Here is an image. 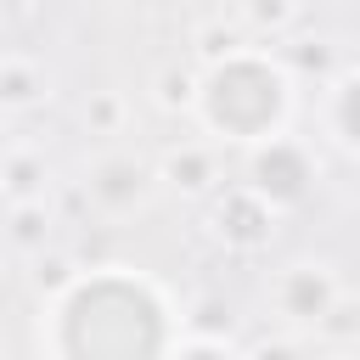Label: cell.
I'll return each mask as SVG.
<instances>
[{"label": "cell", "mask_w": 360, "mask_h": 360, "mask_svg": "<svg viewBox=\"0 0 360 360\" xmlns=\"http://www.w3.org/2000/svg\"><path fill=\"white\" fill-rule=\"evenodd\" d=\"M180 343V309L174 298L129 270H79L56 298H45L39 315V354L45 360H169Z\"/></svg>", "instance_id": "1"}, {"label": "cell", "mask_w": 360, "mask_h": 360, "mask_svg": "<svg viewBox=\"0 0 360 360\" xmlns=\"http://www.w3.org/2000/svg\"><path fill=\"white\" fill-rule=\"evenodd\" d=\"M191 112L225 146L270 141L292 118V68L281 56H270L264 45H236V51L202 62Z\"/></svg>", "instance_id": "2"}, {"label": "cell", "mask_w": 360, "mask_h": 360, "mask_svg": "<svg viewBox=\"0 0 360 360\" xmlns=\"http://www.w3.org/2000/svg\"><path fill=\"white\" fill-rule=\"evenodd\" d=\"M242 186H253L276 214H281V208H298V202L309 197V186H315V158H309L304 141H292V135L281 129V135L248 146V180H242Z\"/></svg>", "instance_id": "3"}, {"label": "cell", "mask_w": 360, "mask_h": 360, "mask_svg": "<svg viewBox=\"0 0 360 360\" xmlns=\"http://www.w3.org/2000/svg\"><path fill=\"white\" fill-rule=\"evenodd\" d=\"M276 219H281V214H276L253 186H225V191L214 197V236H219L231 253H259V248H270Z\"/></svg>", "instance_id": "4"}, {"label": "cell", "mask_w": 360, "mask_h": 360, "mask_svg": "<svg viewBox=\"0 0 360 360\" xmlns=\"http://www.w3.org/2000/svg\"><path fill=\"white\" fill-rule=\"evenodd\" d=\"M146 191H152V169H146L141 158H129V152H107V158H96L90 174H84V197H90L101 214H112V219L129 214V208H141Z\"/></svg>", "instance_id": "5"}, {"label": "cell", "mask_w": 360, "mask_h": 360, "mask_svg": "<svg viewBox=\"0 0 360 360\" xmlns=\"http://www.w3.org/2000/svg\"><path fill=\"white\" fill-rule=\"evenodd\" d=\"M338 292H343V287H338V276H332L326 264H287V270L270 281V304H276V315H287L292 326H315V321L332 309Z\"/></svg>", "instance_id": "6"}, {"label": "cell", "mask_w": 360, "mask_h": 360, "mask_svg": "<svg viewBox=\"0 0 360 360\" xmlns=\"http://www.w3.org/2000/svg\"><path fill=\"white\" fill-rule=\"evenodd\" d=\"M354 101H360V73H354V68H338V79L326 84V101H321V118H326V135H332L338 152H354V146H360Z\"/></svg>", "instance_id": "7"}, {"label": "cell", "mask_w": 360, "mask_h": 360, "mask_svg": "<svg viewBox=\"0 0 360 360\" xmlns=\"http://www.w3.org/2000/svg\"><path fill=\"white\" fill-rule=\"evenodd\" d=\"M152 180H169V186H180V191H208V186L219 180V158H214V146L186 141V146H174V152L158 163Z\"/></svg>", "instance_id": "8"}, {"label": "cell", "mask_w": 360, "mask_h": 360, "mask_svg": "<svg viewBox=\"0 0 360 360\" xmlns=\"http://www.w3.org/2000/svg\"><path fill=\"white\" fill-rule=\"evenodd\" d=\"M45 96H51V79H45L39 62H28V56H0V112H22V107H34V101H45Z\"/></svg>", "instance_id": "9"}, {"label": "cell", "mask_w": 360, "mask_h": 360, "mask_svg": "<svg viewBox=\"0 0 360 360\" xmlns=\"http://www.w3.org/2000/svg\"><path fill=\"white\" fill-rule=\"evenodd\" d=\"M0 191L11 202H45V158L34 146H11L0 158Z\"/></svg>", "instance_id": "10"}, {"label": "cell", "mask_w": 360, "mask_h": 360, "mask_svg": "<svg viewBox=\"0 0 360 360\" xmlns=\"http://www.w3.org/2000/svg\"><path fill=\"white\" fill-rule=\"evenodd\" d=\"M292 0H236V22H242V34H253V39H276V34H287L292 28Z\"/></svg>", "instance_id": "11"}, {"label": "cell", "mask_w": 360, "mask_h": 360, "mask_svg": "<svg viewBox=\"0 0 360 360\" xmlns=\"http://www.w3.org/2000/svg\"><path fill=\"white\" fill-rule=\"evenodd\" d=\"M231 304L225 298H197L191 309H180V332L186 338H231Z\"/></svg>", "instance_id": "12"}, {"label": "cell", "mask_w": 360, "mask_h": 360, "mask_svg": "<svg viewBox=\"0 0 360 360\" xmlns=\"http://www.w3.org/2000/svg\"><path fill=\"white\" fill-rule=\"evenodd\" d=\"M45 231H51L45 202H11V242H17L22 253H39V248H45Z\"/></svg>", "instance_id": "13"}, {"label": "cell", "mask_w": 360, "mask_h": 360, "mask_svg": "<svg viewBox=\"0 0 360 360\" xmlns=\"http://www.w3.org/2000/svg\"><path fill=\"white\" fill-rule=\"evenodd\" d=\"M191 90H197L191 68H163L158 73V107L163 112H191Z\"/></svg>", "instance_id": "14"}, {"label": "cell", "mask_w": 360, "mask_h": 360, "mask_svg": "<svg viewBox=\"0 0 360 360\" xmlns=\"http://www.w3.org/2000/svg\"><path fill=\"white\" fill-rule=\"evenodd\" d=\"M84 124H90V135H118V124H124V96H112V90L90 96Z\"/></svg>", "instance_id": "15"}, {"label": "cell", "mask_w": 360, "mask_h": 360, "mask_svg": "<svg viewBox=\"0 0 360 360\" xmlns=\"http://www.w3.org/2000/svg\"><path fill=\"white\" fill-rule=\"evenodd\" d=\"M169 360H242V354L231 349V338H186L180 332V343L169 349Z\"/></svg>", "instance_id": "16"}, {"label": "cell", "mask_w": 360, "mask_h": 360, "mask_svg": "<svg viewBox=\"0 0 360 360\" xmlns=\"http://www.w3.org/2000/svg\"><path fill=\"white\" fill-rule=\"evenodd\" d=\"M73 276H79V270H73L62 253H39V259H34V287H39L45 298H56V292H62Z\"/></svg>", "instance_id": "17"}, {"label": "cell", "mask_w": 360, "mask_h": 360, "mask_svg": "<svg viewBox=\"0 0 360 360\" xmlns=\"http://www.w3.org/2000/svg\"><path fill=\"white\" fill-rule=\"evenodd\" d=\"M315 332H326V338L349 343V332H354V304H349V298L338 292V298H332V309H326V315L315 321Z\"/></svg>", "instance_id": "18"}, {"label": "cell", "mask_w": 360, "mask_h": 360, "mask_svg": "<svg viewBox=\"0 0 360 360\" xmlns=\"http://www.w3.org/2000/svg\"><path fill=\"white\" fill-rule=\"evenodd\" d=\"M242 39L231 34V28H202V62H214V56H225V51H236Z\"/></svg>", "instance_id": "19"}, {"label": "cell", "mask_w": 360, "mask_h": 360, "mask_svg": "<svg viewBox=\"0 0 360 360\" xmlns=\"http://www.w3.org/2000/svg\"><path fill=\"white\" fill-rule=\"evenodd\" d=\"M242 360H298V349H292V343H259V349L242 354Z\"/></svg>", "instance_id": "20"}, {"label": "cell", "mask_w": 360, "mask_h": 360, "mask_svg": "<svg viewBox=\"0 0 360 360\" xmlns=\"http://www.w3.org/2000/svg\"><path fill=\"white\" fill-rule=\"evenodd\" d=\"M298 62H304V68H326V51H321V45H315V51H298Z\"/></svg>", "instance_id": "21"}, {"label": "cell", "mask_w": 360, "mask_h": 360, "mask_svg": "<svg viewBox=\"0 0 360 360\" xmlns=\"http://www.w3.org/2000/svg\"><path fill=\"white\" fill-rule=\"evenodd\" d=\"M332 360H349V349H338V354H332Z\"/></svg>", "instance_id": "22"}]
</instances>
